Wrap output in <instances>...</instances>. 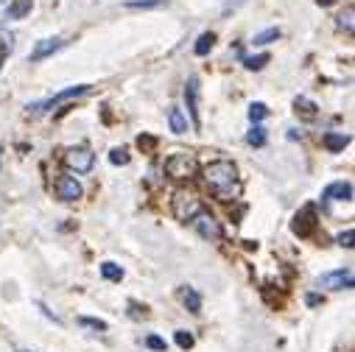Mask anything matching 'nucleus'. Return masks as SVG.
I'll return each instance as SVG.
<instances>
[{"instance_id": "obj_31", "label": "nucleus", "mask_w": 355, "mask_h": 352, "mask_svg": "<svg viewBox=\"0 0 355 352\" xmlns=\"http://www.w3.org/2000/svg\"><path fill=\"white\" fill-rule=\"evenodd\" d=\"M305 302L313 308V305H319V302H322V297H319V294H308V297H305Z\"/></svg>"}, {"instance_id": "obj_29", "label": "nucleus", "mask_w": 355, "mask_h": 352, "mask_svg": "<svg viewBox=\"0 0 355 352\" xmlns=\"http://www.w3.org/2000/svg\"><path fill=\"white\" fill-rule=\"evenodd\" d=\"M338 26H341L347 34H352V9H347V12L338 17Z\"/></svg>"}, {"instance_id": "obj_13", "label": "nucleus", "mask_w": 355, "mask_h": 352, "mask_svg": "<svg viewBox=\"0 0 355 352\" xmlns=\"http://www.w3.org/2000/svg\"><path fill=\"white\" fill-rule=\"evenodd\" d=\"M168 126H171L173 134H185L188 132V115L180 107H171L168 109Z\"/></svg>"}, {"instance_id": "obj_16", "label": "nucleus", "mask_w": 355, "mask_h": 352, "mask_svg": "<svg viewBox=\"0 0 355 352\" xmlns=\"http://www.w3.org/2000/svg\"><path fill=\"white\" fill-rule=\"evenodd\" d=\"M31 9H34L31 0H12L9 9H6V20H23Z\"/></svg>"}, {"instance_id": "obj_5", "label": "nucleus", "mask_w": 355, "mask_h": 352, "mask_svg": "<svg viewBox=\"0 0 355 352\" xmlns=\"http://www.w3.org/2000/svg\"><path fill=\"white\" fill-rule=\"evenodd\" d=\"M171 210H173L176 218L188 224V221L202 210V202H199V196L191 193V191H176L173 199H171Z\"/></svg>"}, {"instance_id": "obj_3", "label": "nucleus", "mask_w": 355, "mask_h": 352, "mask_svg": "<svg viewBox=\"0 0 355 352\" xmlns=\"http://www.w3.org/2000/svg\"><path fill=\"white\" fill-rule=\"evenodd\" d=\"M93 87L90 84H76V87H67V90H62V93H56L53 98H45V101H37V104H28L26 109L28 112H34V115H42V112H51V109H56V107H62V104H67L70 98H81V96H87Z\"/></svg>"}, {"instance_id": "obj_26", "label": "nucleus", "mask_w": 355, "mask_h": 352, "mask_svg": "<svg viewBox=\"0 0 355 352\" xmlns=\"http://www.w3.org/2000/svg\"><path fill=\"white\" fill-rule=\"evenodd\" d=\"M266 62H269V53H260V56H249V59H243V64H246L249 70H260Z\"/></svg>"}, {"instance_id": "obj_17", "label": "nucleus", "mask_w": 355, "mask_h": 352, "mask_svg": "<svg viewBox=\"0 0 355 352\" xmlns=\"http://www.w3.org/2000/svg\"><path fill=\"white\" fill-rule=\"evenodd\" d=\"M294 112L302 115L305 121H313V118L319 115V107H316L313 101H308V98H297V101H294Z\"/></svg>"}, {"instance_id": "obj_27", "label": "nucleus", "mask_w": 355, "mask_h": 352, "mask_svg": "<svg viewBox=\"0 0 355 352\" xmlns=\"http://www.w3.org/2000/svg\"><path fill=\"white\" fill-rule=\"evenodd\" d=\"M146 346L154 349V352H165V341H162L159 335H148V338H146Z\"/></svg>"}, {"instance_id": "obj_7", "label": "nucleus", "mask_w": 355, "mask_h": 352, "mask_svg": "<svg viewBox=\"0 0 355 352\" xmlns=\"http://www.w3.org/2000/svg\"><path fill=\"white\" fill-rule=\"evenodd\" d=\"M316 221H319L316 207H313V204H305V207L294 215L291 229H294V235H300V238H311V235L316 232Z\"/></svg>"}, {"instance_id": "obj_32", "label": "nucleus", "mask_w": 355, "mask_h": 352, "mask_svg": "<svg viewBox=\"0 0 355 352\" xmlns=\"http://www.w3.org/2000/svg\"><path fill=\"white\" fill-rule=\"evenodd\" d=\"M137 143H140V148H143V146H146V148H151V146H154V140H151V137H140Z\"/></svg>"}, {"instance_id": "obj_22", "label": "nucleus", "mask_w": 355, "mask_h": 352, "mask_svg": "<svg viewBox=\"0 0 355 352\" xmlns=\"http://www.w3.org/2000/svg\"><path fill=\"white\" fill-rule=\"evenodd\" d=\"M165 6V0H129L126 9H159Z\"/></svg>"}, {"instance_id": "obj_6", "label": "nucleus", "mask_w": 355, "mask_h": 352, "mask_svg": "<svg viewBox=\"0 0 355 352\" xmlns=\"http://www.w3.org/2000/svg\"><path fill=\"white\" fill-rule=\"evenodd\" d=\"M64 165L76 173H87V170H93L96 165V154L87 148V146H76V148H67L64 151Z\"/></svg>"}, {"instance_id": "obj_4", "label": "nucleus", "mask_w": 355, "mask_h": 352, "mask_svg": "<svg viewBox=\"0 0 355 352\" xmlns=\"http://www.w3.org/2000/svg\"><path fill=\"white\" fill-rule=\"evenodd\" d=\"M188 224H191V227H193L205 240H210V243H216V240H221V238H224V227H221V221H218L210 210H205V207H202V210H199Z\"/></svg>"}, {"instance_id": "obj_2", "label": "nucleus", "mask_w": 355, "mask_h": 352, "mask_svg": "<svg viewBox=\"0 0 355 352\" xmlns=\"http://www.w3.org/2000/svg\"><path fill=\"white\" fill-rule=\"evenodd\" d=\"M165 173L176 182H185L196 176V157L191 151H176L165 159Z\"/></svg>"}, {"instance_id": "obj_28", "label": "nucleus", "mask_w": 355, "mask_h": 352, "mask_svg": "<svg viewBox=\"0 0 355 352\" xmlns=\"http://www.w3.org/2000/svg\"><path fill=\"white\" fill-rule=\"evenodd\" d=\"M78 324L93 327V330H107V322H101V319H87V316H81V319H78Z\"/></svg>"}, {"instance_id": "obj_35", "label": "nucleus", "mask_w": 355, "mask_h": 352, "mask_svg": "<svg viewBox=\"0 0 355 352\" xmlns=\"http://www.w3.org/2000/svg\"><path fill=\"white\" fill-rule=\"evenodd\" d=\"M0 45H3V42H0Z\"/></svg>"}, {"instance_id": "obj_25", "label": "nucleus", "mask_w": 355, "mask_h": 352, "mask_svg": "<svg viewBox=\"0 0 355 352\" xmlns=\"http://www.w3.org/2000/svg\"><path fill=\"white\" fill-rule=\"evenodd\" d=\"M110 162L112 165H129V151L126 148H112L110 151Z\"/></svg>"}, {"instance_id": "obj_11", "label": "nucleus", "mask_w": 355, "mask_h": 352, "mask_svg": "<svg viewBox=\"0 0 355 352\" xmlns=\"http://www.w3.org/2000/svg\"><path fill=\"white\" fill-rule=\"evenodd\" d=\"M64 48V39L62 37H48V39H40L37 45H34V51H31V62H42V59H48V56H53L56 51H62Z\"/></svg>"}, {"instance_id": "obj_12", "label": "nucleus", "mask_w": 355, "mask_h": 352, "mask_svg": "<svg viewBox=\"0 0 355 352\" xmlns=\"http://www.w3.org/2000/svg\"><path fill=\"white\" fill-rule=\"evenodd\" d=\"M324 202H352V182H333L322 193Z\"/></svg>"}, {"instance_id": "obj_9", "label": "nucleus", "mask_w": 355, "mask_h": 352, "mask_svg": "<svg viewBox=\"0 0 355 352\" xmlns=\"http://www.w3.org/2000/svg\"><path fill=\"white\" fill-rule=\"evenodd\" d=\"M56 196H59L62 202H78V199L84 196V188H81V182L76 179V176L62 173L59 179H56Z\"/></svg>"}, {"instance_id": "obj_33", "label": "nucleus", "mask_w": 355, "mask_h": 352, "mask_svg": "<svg viewBox=\"0 0 355 352\" xmlns=\"http://www.w3.org/2000/svg\"><path fill=\"white\" fill-rule=\"evenodd\" d=\"M6 53H9V45H0V64H3V59H6Z\"/></svg>"}, {"instance_id": "obj_15", "label": "nucleus", "mask_w": 355, "mask_h": 352, "mask_svg": "<svg viewBox=\"0 0 355 352\" xmlns=\"http://www.w3.org/2000/svg\"><path fill=\"white\" fill-rule=\"evenodd\" d=\"M180 297H182V305H185L191 313H199V310H202V297H199L196 288L185 285V288H180Z\"/></svg>"}, {"instance_id": "obj_18", "label": "nucleus", "mask_w": 355, "mask_h": 352, "mask_svg": "<svg viewBox=\"0 0 355 352\" xmlns=\"http://www.w3.org/2000/svg\"><path fill=\"white\" fill-rule=\"evenodd\" d=\"M213 45H216V34H213V31H205V34L196 39V45H193V53H196V56H207V53L213 51Z\"/></svg>"}, {"instance_id": "obj_1", "label": "nucleus", "mask_w": 355, "mask_h": 352, "mask_svg": "<svg viewBox=\"0 0 355 352\" xmlns=\"http://www.w3.org/2000/svg\"><path fill=\"white\" fill-rule=\"evenodd\" d=\"M202 182L218 202H230L241 193L238 165L230 162V159H213L210 165H205L202 168Z\"/></svg>"}, {"instance_id": "obj_23", "label": "nucleus", "mask_w": 355, "mask_h": 352, "mask_svg": "<svg viewBox=\"0 0 355 352\" xmlns=\"http://www.w3.org/2000/svg\"><path fill=\"white\" fill-rule=\"evenodd\" d=\"M266 115H269V109H266V104H260V101H257V104H252V107H249V121H252L254 126H257V123H260Z\"/></svg>"}, {"instance_id": "obj_30", "label": "nucleus", "mask_w": 355, "mask_h": 352, "mask_svg": "<svg viewBox=\"0 0 355 352\" xmlns=\"http://www.w3.org/2000/svg\"><path fill=\"white\" fill-rule=\"evenodd\" d=\"M352 238H355V232H352V229H347V232H341V235L336 238V243H338V246H344V249H352Z\"/></svg>"}, {"instance_id": "obj_34", "label": "nucleus", "mask_w": 355, "mask_h": 352, "mask_svg": "<svg viewBox=\"0 0 355 352\" xmlns=\"http://www.w3.org/2000/svg\"><path fill=\"white\" fill-rule=\"evenodd\" d=\"M316 3H319V6H333L336 0H316Z\"/></svg>"}, {"instance_id": "obj_14", "label": "nucleus", "mask_w": 355, "mask_h": 352, "mask_svg": "<svg viewBox=\"0 0 355 352\" xmlns=\"http://www.w3.org/2000/svg\"><path fill=\"white\" fill-rule=\"evenodd\" d=\"M322 146L327 148V151H344L347 146H349V137L347 134H341V132H327L324 137H322Z\"/></svg>"}, {"instance_id": "obj_10", "label": "nucleus", "mask_w": 355, "mask_h": 352, "mask_svg": "<svg viewBox=\"0 0 355 352\" xmlns=\"http://www.w3.org/2000/svg\"><path fill=\"white\" fill-rule=\"evenodd\" d=\"M185 101H188L191 121H193V126L199 129V126H202V115H199V78H196V76H191L188 84H185Z\"/></svg>"}, {"instance_id": "obj_19", "label": "nucleus", "mask_w": 355, "mask_h": 352, "mask_svg": "<svg viewBox=\"0 0 355 352\" xmlns=\"http://www.w3.org/2000/svg\"><path fill=\"white\" fill-rule=\"evenodd\" d=\"M101 277L110 280V283H121L123 280V269L115 266V263H104V266H101Z\"/></svg>"}, {"instance_id": "obj_24", "label": "nucleus", "mask_w": 355, "mask_h": 352, "mask_svg": "<svg viewBox=\"0 0 355 352\" xmlns=\"http://www.w3.org/2000/svg\"><path fill=\"white\" fill-rule=\"evenodd\" d=\"M173 341H176V346H182V349H191L193 346V335L188 330H176L173 333Z\"/></svg>"}, {"instance_id": "obj_21", "label": "nucleus", "mask_w": 355, "mask_h": 352, "mask_svg": "<svg viewBox=\"0 0 355 352\" xmlns=\"http://www.w3.org/2000/svg\"><path fill=\"white\" fill-rule=\"evenodd\" d=\"M275 39H280V28H266V31H260V34L254 37V45H269V42H275Z\"/></svg>"}, {"instance_id": "obj_8", "label": "nucleus", "mask_w": 355, "mask_h": 352, "mask_svg": "<svg viewBox=\"0 0 355 352\" xmlns=\"http://www.w3.org/2000/svg\"><path fill=\"white\" fill-rule=\"evenodd\" d=\"M319 285L322 288H330V291H349L355 285V277H352V269H336L330 274H322L319 277Z\"/></svg>"}, {"instance_id": "obj_20", "label": "nucleus", "mask_w": 355, "mask_h": 352, "mask_svg": "<svg viewBox=\"0 0 355 352\" xmlns=\"http://www.w3.org/2000/svg\"><path fill=\"white\" fill-rule=\"evenodd\" d=\"M246 143H249V146H254V148L266 146V129H263V126L257 123V126H254V129H252V132L246 134Z\"/></svg>"}]
</instances>
